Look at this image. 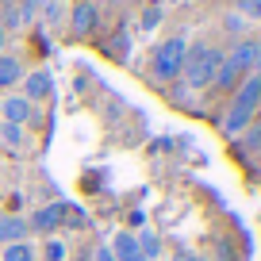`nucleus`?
Listing matches in <instances>:
<instances>
[{"label":"nucleus","mask_w":261,"mask_h":261,"mask_svg":"<svg viewBox=\"0 0 261 261\" xmlns=\"http://www.w3.org/2000/svg\"><path fill=\"white\" fill-rule=\"evenodd\" d=\"M257 108H261V73H250L234 89V100H230V112L223 119V130L227 135H246V127L257 119Z\"/></svg>","instance_id":"obj_1"},{"label":"nucleus","mask_w":261,"mask_h":261,"mask_svg":"<svg viewBox=\"0 0 261 261\" xmlns=\"http://www.w3.org/2000/svg\"><path fill=\"white\" fill-rule=\"evenodd\" d=\"M219 65H223V50L215 46H188L185 54V69H180V77H185V89H207V85H215V77H219Z\"/></svg>","instance_id":"obj_2"},{"label":"nucleus","mask_w":261,"mask_h":261,"mask_svg":"<svg viewBox=\"0 0 261 261\" xmlns=\"http://www.w3.org/2000/svg\"><path fill=\"white\" fill-rule=\"evenodd\" d=\"M185 54H188V35H173V39L158 42L154 62H150L154 77L158 81H177L180 69H185Z\"/></svg>","instance_id":"obj_3"},{"label":"nucleus","mask_w":261,"mask_h":261,"mask_svg":"<svg viewBox=\"0 0 261 261\" xmlns=\"http://www.w3.org/2000/svg\"><path fill=\"white\" fill-rule=\"evenodd\" d=\"M227 58L230 65H234L238 73H253V69H257L261 65V42H253V39H242V42H234V50H230V54H223Z\"/></svg>","instance_id":"obj_4"},{"label":"nucleus","mask_w":261,"mask_h":261,"mask_svg":"<svg viewBox=\"0 0 261 261\" xmlns=\"http://www.w3.org/2000/svg\"><path fill=\"white\" fill-rule=\"evenodd\" d=\"M96 4L92 0H81V4H73V12H69V31L77 35V39H89V35H96Z\"/></svg>","instance_id":"obj_5"},{"label":"nucleus","mask_w":261,"mask_h":261,"mask_svg":"<svg viewBox=\"0 0 261 261\" xmlns=\"http://www.w3.org/2000/svg\"><path fill=\"white\" fill-rule=\"evenodd\" d=\"M62 215H65V204L58 200V204H46V207H39V212L27 219V227L35 230V234H54L58 227H62Z\"/></svg>","instance_id":"obj_6"},{"label":"nucleus","mask_w":261,"mask_h":261,"mask_svg":"<svg viewBox=\"0 0 261 261\" xmlns=\"http://www.w3.org/2000/svg\"><path fill=\"white\" fill-rule=\"evenodd\" d=\"M112 257L115 261H146L142 257V250H139V238H135V230H115V238H112Z\"/></svg>","instance_id":"obj_7"},{"label":"nucleus","mask_w":261,"mask_h":261,"mask_svg":"<svg viewBox=\"0 0 261 261\" xmlns=\"http://www.w3.org/2000/svg\"><path fill=\"white\" fill-rule=\"evenodd\" d=\"M23 96L31 100V104H35V100H50V96H54V77H50L46 69L27 73V77H23Z\"/></svg>","instance_id":"obj_8"},{"label":"nucleus","mask_w":261,"mask_h":261,"mask_svg":"<svg viewBox=\"0 0 261 261\" xmlns=\"http://www.w3.org/2000/svg\"><path fill=\"white\" fill-rule=\"evenodd\" d=\"M0 115H4V123L23 127V123L31 119V100H27V96H4V100H0Z\"/></svg>","instance_id":"obj_9"},{"label":"nucleus","mask_w":261,"mask_h":261,"mask_svg":"<svg viewBox=\"0 0 261 261\" xmlns=\"http://www.w3.org/2000/svg\"><path fill=\"white\" fill-rule=\"evenodd\" d=\"M27 219H19V215H4V219H0V242H27Z\"/></svg>","instance_id":"obj_10"},{"label":"nucleus","mask_w":261,"mask_h":261,"mask_svg":"<svg viewBox=\"0 0 261 261\" xmlns=\"http://www.w3.org/2000/svg\"><path fill=\"white\" fill-rule=\"evenodd\" d=\"M135 238H139V250H142V257H146V261H158V257H162V238H158L154 234V230H146V227H142V230H135Z\"/></svg>","instance_id":"obj_11"},{"label":"nucleus","mask_w":261,"mask_h":261,"mask_svg":"<svg viewBox=\"0 0 261 261\" xmlns=\"http://www.w3.org/2000/svg\"><path fill=\"white\" fill-rule=\"evenodd\" d=\"M23 81V65H19V58H8L0 54V89H8V85Z\"/></svg>","instance_id":"obj_12"},{"label":"nucleus","mask_w":261,"mask_h":261,"mask_svg":"<svg viewBox=\"0 0 261 261\" xmlns=\"http://www.w3.org/2000/svg\"><path fill=\"white\" fill-rule=\"evenodd\" d=\"M62 227H69V230H85V227H89V212H85V207H73V204H65Z\"/></svg>","instance_id":"obj_13"},{"label":"nucleus","mask_w":261,"mask_h":261,"mask_svg":"<svg viewBox=\"0 0 261 261\" xmlns=\"http://www.w3.org/2000/svg\"><path fill=\"white\" fill-rule=\"evenodd\" d=\"M4 261H35V246L31 242H12L4 250Z\"/></svg>","instance_id":"obj_14"},{"label":"nucleus","mask_w":261,"mask_h":261,"mask_svg":"<svg viewBox=\"0 0 261 261\" xmlns=\"http://www.w3.org/2000/svg\"><path fill=\"white\" fill-rule=\"evenodd\" d=\"M65 253H69V246H65L62 238H46V246H42V261H65Z\"/></svg>","instance_id":"obj_15"},{"label":"nucleus","mask_w":261,"mask_h":261,"mask_svg":"<svg viewBox=\"0 0 261 261\" xmlns=\"http://www.w3.org/2000/svg\"><path fill=\"white\" fill-rule=\"evenodd\" d=\"M234 12L242 19H261V0H234Z\"/></svg>","instance_id":"obj_16"},{"label":"nucleus","mask_w":261,"mask_h":261,"mask_svg":"<svg viewBox=\"0 0 261 261\" xmlns=\"http://www.w3.org/2000/svg\"><path fill=\"white\" fill-rule=\"evenodd\" d=\"M0 139L8 142V146H23V127H16V123H0Z\"/></svg>","instance_id":"obj_17"},{"label":"nucleus","mask_w":261,"mask_h":261,"mask_svg":"<svg viewBox=\"0 0 261 261\" xmlns=\"http://www.w3.org/2000/svg\"><path fill=\"white\" fill-rule=\"evenodd\" d=\"M139 23H142V31H154V27L162 23V8H158V4H150V8H142Z\"/></svg>","instance_id":"obj_18"},{"label":"nucleus","mask_w":261,"mask_h":261,"mask_svg":"<svg viewBox=\"0 0 261 261\" xmlns=\"http://www.w3.org/2000/svg\"><path fill=\"white\" fill-rule=\"evenodd\" d=\"M19 19H23V23H27V19H35V16H39V12H42V0H19Z\"/></svg>","instance_id":"obj_19"},{"label":"nucleus","mask_w":261,"mask_h":261,"mask_svg":"<svg viewBox=\"0 0 261 261\" xmlns=\"http://www.w3.org/2000/svg\"><path fill=\"white\" fill-rule=\"evenodd\" d=\"M223 27H227V35H242L246 31V19L238 16V12H227V16H223Z\"/></svg>","instance_id":"obj_20"},{"label":"nucleus","mask_w":261,"mask_h":261,"mask_svg":"<svg viewBox=\"0 0 261 261\" xmlns=\"http://www.w3.org/2000/svg\"><path fill=\"white\" fill-rule=\"evenodd\" d=\"M246 150H261V119L246 127Z\"/></svg>","instance_id":"obj_21"},{"label":"nucleus","mask_w":261,"mask_h":261,"mask_svg":"<svg viewBox=\"0 0 261 261\" xmlns=\"http://www.w3.org/2000/svg\"><path fill=\"white\" fill-rule=\"evenodd\" d=\"M0 27H4V31H8V27H23L19 12H16V8H4V19H0Z\"/></svg>","instance_id":"obj_22"},{"label":"nucleus","mask_w":261,"mask_h":261,"mask_svg":"<svg viewBox=\"0 0 261 261\" xmlns=\"http://www.w3.org/2000/svg\"><path fill=\"white\" fill-rule=\"evenodd\" d=\"M58 16H62V4H50V0H46V4H42V19H50V23H54Z\"/></svg>","instance_id":"obj_23"},{"label":"nucleus","mask_w":261,"mask_h":261,"mask_svg":"<svg viewBox=\"0 0 261 261\" xmlns=\"http://www.w3.org/2000/svg\"><path fill=\"white\" fill-rule=\"evenodd\" d=\"M92 261H115V257H112L108 246H96V250H92Z\"/></svg>","instance_id":"obj_24"},{"label":"nucleus","mask_w":261,"mask_h":261,"mask_svg":"<svg viewBox=\"0 0 261 261\" xmlns=\"http://www.w3.org/2000/svg\"><path fill=\"white\" fill-rule=\"evenodd\" d=\"M173 261H207V257H200V253H192V250H180Z\"/></svg>","instance_id":"obj_25"},{"label":"nucleus","mask_w":261,"mask_h":261,"mask_svg":"<svg viewBox=\"0 0 261 261\" xmlns=\"http://www.w3.org/2000/svg\"><path fill=\"white\" fill-rule=\"evenodd\" d=\"M4 42H8V31H4V27H0V50H4Z\"/></svg>","instance_id":"obj_26"},{"label":"nucleus","mask_w":261,"mask_h":261,"mask_svg":"<svg viewBox=\"0 0 261 261\" xmlns=\"http://www.w3.org/2000/svg\"><path fill=\"white\" fill-rule=\"evenodd\" d=\"M73 261H92V253H81V257H73Z\"/></svg>","instance_id":"obj_27"},{"label":"nucleus","mask_w":261,"mask_h":261,"mask_svg":"<svg viewBox=\"0 0 261 261\" xmlns=\"http://www.w3.org/2000/svg\"><path fill=\"white\" fill-rule=\"evenodd\" d=\"M162 4H180V0H158V8H162Z\"/></svg>","instance_id":"obj_28"},{"label":"nucleus","mask_w":261,"mask_h":261,"mask_svg":"<svg viewBox=\"0 0 261 261\" xmlns=\"http://www.w3.org/2000/svg\"><path fill=\"white\" fill-rule=\"evenodd\" d=\"M0 4H8V8H12V4H19V0H0Z\"/></svg>","instance_id":"obj_29"},{"label":"nucleus","mask_w":261,"mask_h":261,"mask_svg":"<svg viewBox=\"0 0 261 261\" xmlns=\"http://www.w3.org/2000/svg\"><path fill=\"white\" fill-rule=\"evenodd\" d=\"M50 4H65V0H50Z\"/></svg>","instance_id":"obj_30"},{"label":"nucleus","mask_w":261,"mask_h":261,"mask_svg":"<svg viewBox=\"0 0 261 261\" xmlns=\"http://www.w3.org/2000/svg\"><path fill=\"white\" fill-rule=\"evenodd\" d=\"M257 115H261V108H257Z\"/></svg>","instance_id":"obj_31"},{"label":"nucleus","mask_w":261,"mask_h":261,"mask_svg":"<svg viewBox=\"0 0 261 261\" xmlns=\"http://www.w3.org/2000/svg\"><path fill=\"white\" fill-rule=\"evenodd\" d=\"M257 69H261V65H257Z\"/></svg>","instance_id":"obj_32"}]
</instances>
